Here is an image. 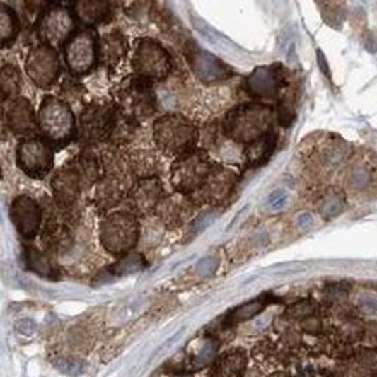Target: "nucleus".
Instances as JSON below:
<instances>
[{
	"instance_id": "f257e3e1",
	"label": "nucleus",
	"mask_w": 377,
	"mask_h": 377,
	"mask_svg": "<svg viewBox=\"0 0 377 377\" xmlns=\"http://www.w3.org/2000/svg\"><path fill=\"white\" fill-rule=\"evenodd\" d=\"M39 131L51 146L64 148L77 134V120L66 101L45 96L39 110Z\"/></svg>"
},
{
	"instance_id": "f03ea898",
	"label": "nucleus",
	"mask_w": 377,
	"mask_h": 377,
	"mask_svg": "<svg viewBox=\"0 0 377 377\" xmlns=\"http://www.w3.org/2000/svg\"><path fill=\"white\" fill-rule=\"evenodd\" d=\"M273 110L266 105H240L231 110L223 124V131L240 143H254L269 134Z\"/></svg>"
},
{
	"instance_id": "7ed1b4c3",
	"label": "nucleus",
	"mask_w": 377,
	"mask_h": 377,
	"mask_svg": "<svg viewBox=\"0 0 377 377\" xmlns=\"http://www.w3.org/2000/svg\"><path fill=\"white\" fill-rule=\"evenodd\" d=\"M117 110L131 120H144L157 110L153 86L150 80L132 75L120 83L115 91Z\"/></svg>"
},
{
	"instance_id": "20e7f679",
	"label": "nucleus",
	"mask_w": 377,
	"mask_h": 377,
	"mask_svg": "<svg viewBox=\"0 0 377 377\" xmlns=\"http://www.w3.org/2000/svg\"><path fill=\"white\" fill-rule=\"evenodd\" d=\"M153 139L167 155H181L195 150L197 129L181 115H163L153 124Z\"/></svg>"
},
{
	"instance_id": "39448f33",
	"label": "nucleus",
	"mask_w": 377,
	"mask_h": 377,
	"mask_svg": "<svg viewBox=\"0 0 377 377\" xmlns=\"http://www.w3.org/2000/svg\"><path fill=\"white\" fill-rule=\"evenodd\" d=\"M214 163L204 150H192L181 155L170 169V179L179 195L200 192Z\"/></svg>"
},
{
	"instance_id": "423d86ee",
	"label": "nucleus",
	"mask_w": 377,
	"mask_h": 377,
	"mask_svg": "<svg viewBox=\"0 0 377 377\" xmlns=\"http://www.w3.org/2000/svg\"><path fill=\"white\" fill-rule=\"evenodd\" d=\"M64 64L74 75H86L100 61V39L94 28L77 30L71 39L63 45Z\"/></svg>"
},
{
	"instance_id": "0eeeda50",
	"label": "nucleus",
	"mask_w": 377,
	"mask_h": 377,
	"mask_svg": "<svg viewBox=\"0 0 377 377\" xmlns=\"http://www.w3.org/2000/svg\"><path fill=\"white\" fill-rule=\"evenodd\" d=\"M101 245L110 254H127L138 243L139 224L134 214L115 212L103 219L100 230Z\"/></svg>"
},
{
	"instance_id": "6e6552de",
	"label": "nucleus",
	"mask_w": 377,
	"mask_h": 377,
	"mask_svg": "<svg viewBox=\"0 0 377 377\" xmlns=\"http://www.w3.org/2000/svg\"><path fill=\"white\" fill-rule=\"evenodd\" d=\"M119 120L117 106L93 103L82 110L79 117V138L87 144L101 143L112 138Z\"/></svg>"
},
{
	"instance_id": "1a4fd4ad",
	"label": "nucleus",
	"mask_w": 377,
	"mask_h": 377,
	"mask_svg": "<svg viewBox=\"0 0 377 377\" xmlns=\"http://www.w3.org/2000/svg\"><path fill=\"white\" fill-rule=\"evenodd\" d=\"M132 68L138 77L153 82V80L169 77L170 70H173V59L158 42L141 39L136 44L134 56H132Z\"/></svg>"
},
{
	"instance_id": "9d476101",
	"label": "nucleus",
	"mask_w": 377,
	"mask_h": 377,
	"mask_svg": "<svg viewBox=\"0 0 377 377\" xmlns=\"http://www.w3.org/2000/svg\"><path fill=\"white\" fill-rule=\"evenodd\" d=\"M77 32V23L70 9L61 6H49L37 20V35L45 45H64Z\"/></svg>"
},
{
	"instance_id": "9b49d317",
	"label": "nucleus",
	"mask_w": 377,
	"mask_h": 377,
	"mask_svg": "<svg viewBox=\"0 0 377 377\" xmlns=\"http://www.w3.org/2000/svg\"><path fill=\"white\" fill-rule=\"evenodd\" d=\"M51 144L42 138H26L18 144L16 160L18 167L33 179H44L49 176L52 169V157Z\"/></svg>"
},
{
	"instance_id": "f8f14e48",
	"label": "nucleus",
	"mask_w": 377,
	"mask_h": 377,
	"mask_svg": "<svg viewBox=\"0 0 377 377\" xmlns=\"http://www.w3.org/2000/svg\"><path fill=\"white\" fill-rule=\"evenodd\" d=\"M25 71L37 87L51 89L61 74V63L56 49L45 44L33 47L25 59Z\"/></svg>"
},
{
	"instance_id": "ddd939ff",
	"label": "nucleus",
	"mask_w": 377,
	"mask_h": 377,
	"mask_svg": "<svg viewBox=\"0 0 377 377\" xmlns=\"http://www.w3.org/2000/svg\"><path fill=\"white\" fill-rule=\"evenodd\" d=\"M186 59H188L190 68L195 74V77L204 83L223 82V80H228L233 75L231 68L224 61H221L212 52L204 51L192 40L186 45Z\"/></svg>"
},
{
	"instance_id": "4468645a",
	"label": "nucleus",
	"mask_w": 377,
	"mask_h": 377,
	"mask_svg": "<svg viewBox=\"0 0 377 377\" xmlns=\"http://www.w3.org/2000/svg\"><path fill=\"white\" fill-rule=\"evenodd\" d=\"M131 173V169L122 166H115V169H110L100 179V182L96 185V195H94V202L103 211L117 207L125 197H129V185L125 182V178ZM132 174V173H131Z\"/></svg>"
},
{
	"instance_id": "2eb2a0df",
	"label": "nucleus",
	"mask_w": 377,
	"mask_h": 377,
	"mask_svg": "<svg viewBox=\"0 0 377 377\" xmlns=\"http://www.w3.org/2000/svg\"><path fill=\"white\" fill-rule=\"evenodd\" d=\"M9 218L18 233L25 238H33L40 230L42 211L35 200L20 195L13 200L9 207Z\"/></svg>"
},
{
	"instance_id": "dca6fc26",
	"label": "nucleus",
	"mask_w": 377,
	"mask_h": 377,
	"mask_svg": "<svg viewBox=\"0 0 377 377\" xmlns=\"http://www.w3.org/2000/svg\"><path fill=\"white\" fill-rule=\"evenodd\" d=\"M163 200V185L158 176L138 179L129 192V205L134 214L144 216L158 209Z\"/></svg>"
},
{
	"instance_id": "f3484780",
	"label": "nucleus",
	"mask_w": 377,
	"mask_h": 377,
	"mask_svg": "<svg viewBox=\"0 0 377 377\" xmlns=\"http://www.w3.org/2000/svg\"><path fill=\"white\" fill-rule=\"evenodd\" d=\"M4 119L9 131L16 136H32L39 127V117L35 115L32 103L21 96L9 101Z\"/></svg>"
},
{
	"instance_id": "a211bd4d",
	"label": "nucleus",
	"mask_w": 377,
	"mask_h": 377,
	"mask_svg": "<svg viewBox=\"0 0 377 377\" xmlns=\"http://www.w3.org/2000/svg\"><path fill=\"white\" fill-rule=\"evenodd\" d=\"M51 190L54 202L59 209H70L77 204L82 190V182L71 166L63 167L56 170V174L51 179Z\"/></svg>"
},
{
	"instance_id": "6ab92c4d",
	"label": "nucleus",
	"mask_w": 377,
	"mask_h": 377,
	"mask_svg": "<svg viewBox=\"0 0 377 377\" xmlns=\"http://www.w3.org/2000/svg\"><path fill=\"white\" fill-rule=\"evenodd\" d=\"M284 79L280 68L277 66H259L245 80V91L254 98L269 100L275 98L280 91Z\"/></svg>"
},
{
	"instance_id": "aec40b11",
	"label": "nucleus",
	"mask_w": 377,
	"mask_h": 377,
	"mask_svg": "<svg viewBox=\"0 0 377 377\" xmlns=\"http://www.w3.org/2000/svg\"><path fill=\"white\" fill-rule=\"evenodd\" d=\"M235 185H237V174L233 170L226 169L223 166H214L207 181H205L204 188L200 190L202 199L207 204H221V202L230 197Z\"/></svg>"
},
{
	"instance_id": "412c9836",
	"label": "nucleus",
	"mask_w": 377,
	"mask_h": 377,
	"mask_svg": "<svg viewBox=\"0 0 377 377\" xmlns=\"http://www.w3.org/2000/svg\"><path fill=\"white\" fill-rule=\"evenodd\" d=\"M44 243L49 249V253L63 256V254H68L74 249L75 238L68 224L52 221L44 230Z\"/></svg>"
},
{
	"instance_id": "4be33fe9",
	"label": "nucleus",
	"mask_w": 377,
	"mask_h": 377,
	"mask_svg": "<svg viewBox=\"0 0 377 377\" xmlns=\"http://www.w3.org/2000/svg\"><path fill=\"white\" fill-rule=\"evenodd\" d=\"M71 169L77 173L80 182H82V188H91V186L98 185L100 179L105 176L101 169L100 158L89 150L82 151V153L71 162Z\"/></svg>"
},
{
	"instance_id": "5701e85b",
	"label": "nucleus",
	"mask_w": 377,
	"mask_h": 377,
	"mask_svg": "<svg viewBox=\"0 0 377 377\" xmlns=\"http://www.w3.org/2000/svg\"><path fill=\"white\" fill-rule=\"evenodd\" d=\"M75 14L83 25L93 26L108 21L112 18L113 9L112 4L105 2V0H80L75 4Z\"/></svg>"
},
{
	"instance_id": "b1692460",
	"label": "nucleus",
	"mask_w": 377,
	"mask_h": 377,
	"mask_svg": "<svg viewBox=\"0 0 377 377\" xmlns=\"http://www.w3.org/2000/svg\"><path fill=\"white\" fill-rule=\"evenodd\" d=\"M127 52V40L124 33L115 30L100 40V61L105 66H115Z\"/></svg>"
},
{
	"instance_id": "393cba45",
	"label": "nucleus",
	"mask_w": 377,
	"mask_h": 377,
	"mask_svg": "<svg viewBox=\"0 0 377 377\" xmlns=\"http://www.w3.org/2000/svg\"><path fill=\"white\" fill-rule=\"evenodd\" d=\"M158 214L160 219H162L167 226L174 228L185 223L186 218L192 214V207L188 205V200L185 199V195L169 197V199L160 202Z\"/></svg>"
},
{
	"instance_id": "a878e982",
	"label": "nucleus",
	"mask_w": 377,
	"mask_h": 377,
	"mask_svg": "<svg viewBox=\"0 0 377 377\" xmlns=\"http://www.w3.org/2000/svg\"><path fill=\"white\" fill-rule=\"evenodd\" d=\"M247 367V355L243 349H231L216 358L212 365V377H242Z\"/></svg>"
},
{
	"instance_id": "bb28decb",
	"label": "nucleus",
	"mask_w": 377,
	"mask_h": 377,
	"mask_svg": "<svg viewBox=\"0 0 377 377\" xmlns=\"http://www.w3.org/2000/svg\"><path fill=\"white\" fill-rule=\"evenodd\" d=\"M273 150H275V134L269 132V134L262 136L261 139L247 144L245 151H243V157H245L247 166L259 167L268 162L269 157L273 155Z\"/></svg>"
},
{
	"instance_id": "cd10ccee",
	"label": "nucleus",
	"mask_w": 377,
	"mask_h": 377,
	"mask_svg": "<svg viewBox=\"0 0 377 377\" xmlns=\"http://www.w3.org/2000/svg\"><path fill=\"white\" fill-rule=\"evenodd\" d=\"M127 163H129L131 173L134 174L138 179L157 176L158 163H157V158H155L153 153H150V151H146V150L134 151V153L131 155V158H129Z\"/></svg>"
},
{
	"instance_id": "c85d7f7f",
	"label": "nucleus",
	"mask_w": 377,
	"mask_h": 377,
	"mask_svg": "<svg viewBox=\"0 0 377 377\" xmlns=\"http://www.w3.org/2000/svg\"><path fill=\"white\" fill-rule=\"evenodd\" d=\"M25 262L28 266V269H32L37 275L44 278H54L56 277V268L52 265L51 257L47 256L42 250L35 249V247H26L25 249Z\"/></svg>"
},
{
	"instance_id": "c756f323",
	"label": "nucleus",
	"mask_w": 377,
	"mask_h": 377,
	"mask_svg": "<svg viewBox=\"0 0 377 377\" xmlns=\"http://www.w3.org/2000/svg\"><path fill=\"white\" fill-rule=\"evenodd\" d=\"M0 83H2V101H13L20 98L21 93V74L14 64H4L2 75H0Z\"/></svg>"
},
{
	"instance_id": "7c9ffc66",
	"label": "nucleus",
	"mask_w": 377,
	"mask_h": 377,
	"mask_svg": "<svg viewBox=\"0 0 377 377\" xmlns=\"http://www.w3.org/2000/svg\"><path fill=\"white\" fill-rule=\"evenodd\" d=\"M20 32V20H18L16 13L6 4L0 6V40H2V47H7L14 42Z\"/></svg>"
},
{
	"instance_id": "2f4dec72",
	"label": "nucleus",
	"mask_w": 377,
	"mask_h": 377,
	"mask_svg": "<svg viewBox=\"0 0 377 377\" xmlns=\"http://www.w3.org/2000/svg\"><path fill=\"white\" fill-rule=\"evenodd\" d=\"M144 265H146V262H144V259L141 254H127V256L122 257L120 261H117L115 265L106 268V272H108L113 278L124 277V275H131V273L139 272V269L144 268Z\"/></svg>"
},
{
	"instance_id": "473e14b6",
	"label": "nucleus",
	"mask_w": 377,
	"mask_h": 377,
	"mask_svg": "<svg viewBox=\"0 0 377 377\" xmlns=\"http://www.w3.org/2000/svg\"><path fill=\"white\" fill-rule=\"evenodd\" d=\"M216 353H218V341H216V339H204L199 352L192 356L193 369L205 367V365H209L211 361H216Z\"/></svg>"
},
{
	"instance_id": "72a5a7b5",
	"label": "nucleus",
	"mask_w": 377,
	"mask_h": 377,
	"mask_svg": "<svg viewBox=\"0 0 377 377\" xmlns=\"http://www.w3.org/2000/svg\"><path fill=\"white\" fill-rule=\"evenodd\" d=\"M344 209V197L337 192V190H330L320 200V212L325 218H334L339 212Z\"/></svg>"
},
{
	"instance_id": "f704fd0d",
	"label": "nucleus",
	"mask_w": 377,
	"mask_h": 377,
	"mask_svg": "<svg viewBox=\"0 0 377 377\" xmlns=\"http://www.w3.org/2000/svg\"><path fill=\"white\" fill-rule=\"evenodd\" d=\"M266 306V301L265 299H254L250 301V303H245L242 304V306H238L237 310H233L230 313V322L231 323H238V322H243V320H250L253 317H256L257 313H261L262 310H265Z\"/></svg>"
},
{
	"instance_id": "c9c22d12",
	"label": "nucleus",
	"mask_w": 377,
	"mask_h": 377,
	"mask_svg": "<svg viewBox=\"0 0 377 377\" xmlns=\"http://www.w3.org/2000/svg\"><path fill=\"white\" fill-rule=\"evenodd\" d=\"M132 122L134 120L127 119V117H124L119 112V120H117L115 129H113L112 138H110V141H112L115 146H122V144H125L132 138V134H134V125H132Z\"/></svg>"
},
{
	"instance_id": "e433bc0d",
	"label": "nucleus",
	"mask_w": 377,
	"mask_h": 377,
	"mask_svg": "<svg viewBox=\"0 0 377 377\" xmlns=\"http://www.w3.org/2000/svg\"><path fill=\"white\" fill-rule=\"evenodd\" d=\"M61 93H63V96L66 98V100H80L83 94V89L82 86L77 82V80L74 79H66L63 82V86H61Z\"/></svg>"
},
{
	"instance_id": "4c0bfd02",
	"label": "nucleus",
	"mask_w": 377,
	"mask_h": 377,
	"mask_svg": "<svg viewBox=\"0 0 377 377\" xmlns=\"http://www.w3.org/2000/svg\"><path fill=\"white\" fill-rule=\"evenodd\" d=\"M313 311H315L313 304L308 303V301H303V303L294 304V306L289 310V315H291L292 318H306L310 317V315H313Z\"/></svg>"
},
{
	"instance_id": "58836bf2",
	"label": "nucleus",
	"mask_w": 377,
	"mask_h": 377,
	"mask_svg": "<svg viewBox=\"0 0 377 377\" xmlns=\"http://www.w3.org/2000/svg\"><path fill=\"white\" fill-rule=\"evenodd\" d=\"M285 202H287V193H285L284 190H277V192H273L272 195L268 197V205L272 209L284 207Z\"/></svg>"
},
{
	"instance_id": "ea45409f",
	"label": "nucleus",
	"mask_w": 377,
	"mask_h": 377,
	"mask_svg": "<svg viewBox=\"0 0 377 377\" xmlns=\"http://www.w3.org/2000/svg\"><path fill=\"white\" fill-rule=\"evenodd\" d=\"M313 218H311V214H308V212H304V214H299L298 216V224L299 226H306V224H310Z\"/></svg>"
},
{
	"instance_id": "a19ab883",
	"label": "nucleus",
	"mask_w": 377,
	"mask_h": 377,
	"mask_svg": "<svg viewBox=\"0 0 377 377\" xmlns=\"http://www.w3.org/2000/svg\"><path fill=\"white\" fill-rule=\"evenodd\" d=\"M269 377H289L285 372H275V374H272Z\"/></svg>"
},
{
	"instance_id": "79ce46f5",
	"label": "nucleus",
	"mask_w": 377,
	"mask_h": 377,
	"mask_svg": "<svg viewBox=\"0 0 377 377\" xmlns=\"http://www.w3.org/2000/svg\"><path fill=\"white\" fill-rule=\"evenodd\" d=\"M173 377H192L190 374H176V376H173Z\"/></svg>"
}]
</instances>
